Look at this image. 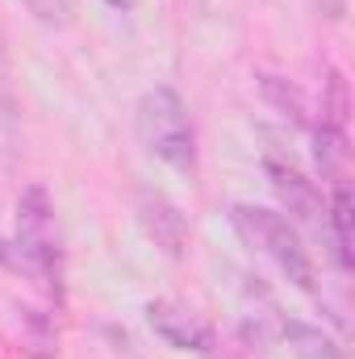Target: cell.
I'll use <instances>...</instances> for the list:
<instances>
[{"label": "cell", "mask_w": 355, "mask_h": 359, "mask_svg": "<svg viewBox=\"0 0 355 359\" xmlns=\"http://www.w3.org/2000/svg\"><path fill=\"white\" fill-rule=\"evenodd\" d=\"M17 259L29 280H38L55 305H63V230H59V213L55 201L42 184H29L17 196Z\"/></svg>", "instance_id": "cell-1"}, {"label": "cell", "mask_w": 355, "mask_h": 359, "mask_svg": "<svg viewBox=\"0 0 355 359\" xmlns=\"http://www.w3.org/2000/svg\"><path fill=\"white\" fill-rule=\"evenodd\" d=\"M230 226H234V234H239L255 255H264L293 288H301V292H314V288H318V268H314V259H309V251H305L297 226H293L280 209L239 201V205H230Z\"/></svg>", "instance_id": "cell-2"}, {"label": "cell", "mask_w": 355, "mask_h": 359, "mask_svg": "<svg viewBox=\"0 0 355 359\" xmlns=\"http://www.w3.org/2000/svg\"><path fill=\"white\" fill-rule=\"evenodd\" d=\"M134 130L151 159H159L163 168L188 180L196 176V130H192L188 104L180 100L176 88L159 84V88L142 92L138 109H134Z\"/></svg>", "instance_id": "cell-3"}, {"label": "cell", "mask_w": 355, "mask_h": 359, "mask_svg": "<svg viewBox=\"0 0 355 359\" xmlns=\"http://www.w3.org/2000/svg\"><path fill=\"white\" fill-rule=\"evenodd\" d=\"M267 184L276 188V196H280V205H284V213H288V222L293 226H301L305 234H314L318 243L326 238L330 247H335V230H330V201H326V192L314 184L309 176H301L297 168H288V163H280V159H267Z\"/></svg>", "instance_id": "cell-4"}, {"label": "cell", "mask_w": 355, "mask_h": 359, "mask_svg": "<svg viewBox=\"0 0 355 359\" xmlns=\"http://www.w3.org/2000/svg\"><path fill=\"white\" fill-rule=\"evenodd\" d=\"M147 322H151V330H155L168 347H176V351H209V347H213L209 322H205L192 305H184V301H172V297L151 301V305H147Z\"/></svg>", "instance_id": "cell-5"}, {"label": "cell", "mask_w": 355, "mask_h": 359, "mask_svg": "<svg viewBox=\"0 0 355 359\" xmlns=\"http://www.w3.org/2000/svg\"><path fill=\"white\" fill-rule=\"evenodd\" d=\"M138 222L147 230V238L168 255V259H184L188 255V217L172 196L142 188L138 192Z\"/></svg>", "instance_id": "cell-6"}, {"label": "cell", "mask_w": 355, "mask_h": 359, "mask_svg": "<svg viewBox=\"0 0 355 359\" xmlns=\"http://www.w3.org/2000/svg\"><path fill=\"white\" fill-rule=\"evenodd\" d=\"M314 159L322 168V180H330V192L347 188V180H351V147H347L343 126H326V121L314 126Z\"/></svg>", "instance_id": "cell-7"}, {"label": "cell", "mask_w": 355, "mask_h": 359, "mask_svg": "<svg viewBox=\"0 0 355 359\" xmlns=\"http://www.w3.org/2000/svg\"><path fill=\"white\" fill-rule=\"evenodd\" d=\"M17 351L25 359H55L59 355V330L46 309L21 305L17 309Z\"/></svg>", "instance_id": "cell-8"}, {"label": "cell", "mask_w": 355, "mask_h": 359, "mask_svg": "<svg viewBox=\"0 0 355 359\" xmlns=\"http://www.w3.org/2000/svg\"><path fill=\"white\" fill-rule=\"evenodd\" d=\"M284 339H288V347H293V355L297 359H343L339 343H335L326 330H318V326L284 322Z\"/></svg>", "instance_id": "cell-9"}, {"label": "cell", "mask_w": 355, "mask_h": 359, "mask_svg": "<svg viewBox=\"0 0 355 359\" xmlns=\"http://www.w3.org/2000/svg\"><path fill=\"white\" fill-rule=\"evenodd\" d=\"M260 84H264V96L284 113V117L305 121V100H301V92L293 88L288 80H280V76H260Z\"/></svg>", "instance_id": "cell-10"}, {"label": "cell", "mask_w": 355, "mask_h": 359, "mask_svg": "<svg viewBox=\"0 0 355 359\" xmlns=\"http://www.w3.org/2000/svg\"><path fill=\"white\" fill-rule=\"evenodd\" d=\"M21 4H25L42 25H67V13H72L67 0H21Z\"/></svg>", "instance_id": "cell-11"}, {"label": "cell", "mask_w": 355, "mask_h": 359, "mask_svg": "<svg viewBox=\"0 0 355 359\" xmlns=\"http://www.w3.org/2000/svg\"><path fill=\"white\" fill-rule=\"evenodd\" d=\"M314 8H318L322 17H330V21H339V17L347 13V0H314Z\"/></svg>", "instance_id": "cell-12"}, {"label": "cell", "mask_w": 355, "mask_h": 359, "mask_svg": "<svg viewBox=\"0 0 355 359\" xmlns=\"http://www.w3.org/2000/svg\"><path fill=\"white\" fill-rule=\"evenodd\" d=\"M100 4H109V8H117V13H130V8H138L142 0H100Z\"/></svg>", "instance_id": "cell-13"}]
</instances>
